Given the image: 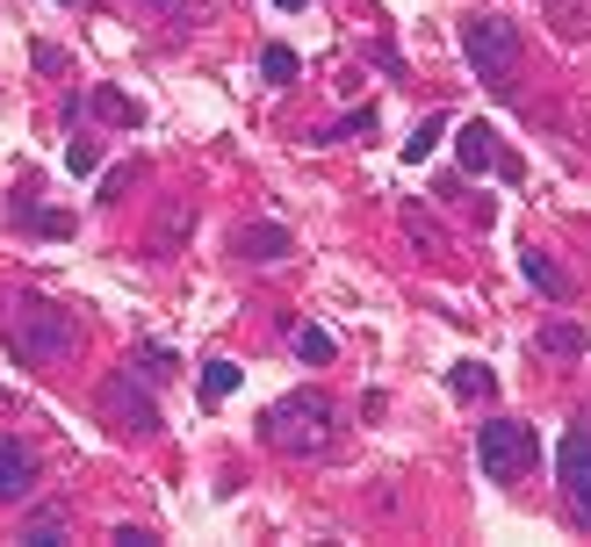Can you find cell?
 Instances as JSON below:
<instances>
[{
  "label": "cell",
  "mask_w": 591,
  "mask_h": 547,
  "mask_svg": "<svg viewBox=\"0 0 591 547\" xmlns=\"http://www.w3.org/2000/svg\"><path fill=\"white\" fill-rule=\"evenodd\" d=\"M441 137H447V123H441V116H426V123H418L412 137H404V159H426V151L441 145Z\"/></svg>",
  "instance_id": "ffe728a7"
},
{
  "label": "cell",
  "mask_w": 591,
  "mask_h": 547,
  "mask_svg": "<svg viewBox=\"0 0 591 547\" xmlns=\"http://www.w3.org/2000/svg\"><path fill=\"white\" fill-rule=\"evenodd\" d=\"M101 418H124L130 439H151L166 425L159 418V397H151V382H145L138 368H116L109 382H101Z\"/></svg>",
  "instance_id": "5b68a950"
},
{
  "label": "cell",
  "mask_w": 591,
  "mask_h": 547,
  "mask_svg": "<svg viewBox=\"0 0 591 547\" xmlns=\"http://www.w3.org/2000/svg\"><path fill=\"white\" fill-rule=\"evenodd\" d=\"M138 180H145V166H138V159L109 166V173H101V195H95V202H101V209H109V202H124V188H138Z\"/></svg>",
  "instance_id": "e0dca14e"
},
{
  "label": "cell",
  "mask_w": 591,
  "mask_h": 547,
  "mask_svg": "<svg viewBox=\"0 0 591 547\" xmlns=\"http://www.w3.org/2000/svg\"><path fill=\"white\" fill-rule=\"evenodd\" d=\"M555 476H563V505H570V519L591 534V418H584V432H570L563 439V454H555Z\"/></svg>",
  "instance_id": "8992f818"
},
{
  "label": "cell",
  "mask_w": 591,
  "mask_h": 547,
  "mask_svg": "<svg viewBox=\"0 0 591 547\" xmlns=\"http://www.w3.org/2000/svg\"><path fill=\"white\" fill-rule=\"evenodd\" d=\"M454 159H462V173H483V166L498 159V130L483 123V116H469V123L454 130Z\"/></svg>",
  "instance_id": "9c48e42d"
},
{
  "label": "cell",
  "mask_w": 591,
  "mask_h": 547,
  "mask_svg": "<svg viewBox=\"0 0 591 547\" xmlns=\"http://www.w3.org/2000/svg\"><path fill=\"white\" fill-rule=\"evenodd\" d=\"M37 483H43L37 454H29L14 432H0V505H29V497H37Z\"/></svg>",
  "instance_id": "52a82bcc"
},
{
  "label": "cell",
  "mask_w": 591,
  "mask_h": 547,
  "mask_svg": "<svg viewBox=\"0 0 591 547\" xmlns=\"http://www.w3.org/2000/svg\"><path fill=\"white\" fill-rule=\"evenodd\" d=\"M260 439L275 454H303V461H317V454H332V439H339V410H332L325 389H289L282 404L260 410Z\"/></svg>",
  "instance_id": "7a4b0ae2"
},
{
  "label": "cell",
  "mask_w": 591,
  "mask_h": 547,
  "mask_svg": "<svg viewBox=\"0 0 591 547\" xmlns=\"http://www.w3.org/2000/svg\"><path fill=\"white\" fill-rule=\"evenodd\" d=\"M541 354L578 360V354H584V325H570V317H549V325H541Z\"/></svg>",
  "instance_id": "9a60e30c"
},
{
  "label": "cell",
  "mask_w": 591,
  "mask_h": 547,
  "mask_svg": "<svg viewBox=\"0 0 591 547\" xmlns=\"http://www.w3.org/2000/svg\"><path fill=\"white\" fill-rule=\"evenodd\" d=\"M520 267H526V281H534V288H541L549 302H570V274L555 267L549 252H520Z\"/></svg>",
  "instance_id": "5bb4252c"
},
{
  "label": "cell",
  "mask_w": 591,
  "mask_h": 547,
  "mask_svg": "<svg viewBox=\"0 0 591 547\" xmlns=\"http://www.w3.org/2000/svg\"><path fill=\"white\" fill-rule=\"evenodd\" d=\"M296 354H303V360H332V331H325V325H303V331H296Z\"/></svg>",
  "instance_id": "7402d4cb"
},
{
  "label": "cell",
  "mask_w": 591,
  "mask_h": 547,
  "mask_svg": "<svg viewBox=\"0 0 591 547\" xmlns=\"http://www.w3.org/2000/svg\"><path fill=\"white\" fill-rule=\"evenodd\" d=\"M87 109L109 116V123H124V130H138V123H145V109H138L130 95H116V87H95V95H87Z\"/></svg>",
  "instance_id": "2e32d148"
},
{
  "label": "cell",
  "mask_w": 591,
  "mask_h": 547,
  "mask_svg": "<svg viewBox=\"0 0 591 547\" xmlns=\"http://www.w3.org/2000/svg\"><path fill=\"white\" fill-rule=\"evenodd\" d=\"M361 130H375V109H354V116H339L332 130H317V145H339V137H361Z\"/></svg>",
  "instance_id": "44dd1931"
},
{
  "label": "cell",
  "mask_w": 591,
  "mask_h": 547,
  "mask_svg": "<svg viewBox=\"0 0 591 547\" xmlns=\"http://www.w3.org/2000/svg\"><path fill=\"white\" fill-rule=\"evenodd\" d=\"M66 166H72V173H95V166H101V145H87V137H72V145H66Z\"/></svg>",
  "instance_id": "603a6c76"
},
{
  "label": "cell",
  "mask_w": 591,
  "mask_h": 547,
  "mask_svg": "<svg viewBox=\"0 0 591 547\" xmlns=\"http://www.w3.org/2000/svg\"><path fill=\"white\" fill-rule=\"evenodd\" d=\"M462 51H469V66H476V80L505 95L512 66H520V29H512L505 14H476V22H462Z\"/></svg>",
  "instance_id": "3957f363"
},
{
  "label": "cell",
  "mask_w": 591,
  "mask_h": 547,
  "mask_svg": "<svg viewBox=\"0 0 591 547\" xmlns=\"http://www.w3.org/2000/svg\"><path fill=\"white\" fill-rule=\"evenodd\" d=\"M0 339L14 346L22 368H58L80 354V317L51 296H8L0 302Z\"/></svg>",
  "instance_id": "6da1fadb"
},
{
  "label": "cell",
  "mask_w": 591,
  "mask_h": 547,
  "mask_svg": "<svg viewBox=\"0 0 591 547\" xmlns=\"http://www.w3.org/2000/svg\"><path fill=\"white\" fill-rule=\"evenodd\" d=\"M275 8H311V0H275Z\"/></svg>",
  "instance_id": "4316f807"
},
{
  "label": "cell",
  "mask_w": 591,
  "mask_h": 547,
  "mask_svg": "<svg viewBox=\"0 0 591 547\" xmlns=\"http://www.w3.org/2000/svg\"><path fill=\"white\" fill-rule=\"evenodd\" d=\"M145 8H174L180 14V8H195V0H145Z\"/></svg>",
  "instance_id": "484cf974"
},
{
  "label": "cell",
  "mask_w": 591,
  "mask_h": 547,
  "mask_svg": "<svg viewBox=\"0 0 591 547\" xmlns=\"http://www.w3.org/2000/svg\"><path fill=\"white\" fill-rule=\"evenodd\" d=\"M22 540H29V547H58V540H66V511H29Z\"/></svg>",
  "instance_id": "ac0fdd59"
},
{
  "label": "cell",
  "mask_w": 591,
  "mask_h": 547,
  "mask_svg": "<svg viewBox=\"0 0 591 547\" xmlns=\"http://www.w3.org/2000/svg\"><path fill=\"white\" fill-rule=\"evenodd\" d=\"M368 66H375V72H390V80H404V58L390 51V43H375V51H368Z\"/></svg>",
  "instance_id": "cb8c5ba5"
},
{
  "label": "cell",
  "mask_w": 591,
  "mask_h": 547,
  "mask_svg": "<svg viewBox=\"0 0 591 547\" xmlns=\"http://www.w3.org/2000/svg\"><path fill=\"white\" fill-rule=\"evenodd\" d=\"M260 72H267V80H275V87H289L296 72H303V58L289 51V43H267V51H260Z\"/></svg>",
  "instance_id": "d6986e66"
},
{
  "label": "cell",
  "mask_w": 591,
  "mask_h": 547,
  "mask_svg": "<svg viewBox=\"0 0 591 547\" xmlns=\"http://www.w3.org/2000/svg\"><path fill=\"white\" fill-rule=\"evenodd\" d=\"M476 461H483V476L491 483H512V476H526V468L541 461V439H534V425L526 418H491L476 432Z\"/></svg>",
  "instance_id": "277c9868"
},
{
  "label": "cell",
  "mask_w": 591,
  "mask_h": 547,
  "mask_svg": "<svg viewBox=\"0 0 591 547\" xmlns=\"http://www.w3.org/2000/svg\"><path fill=\"white\" fill-rule=\"evenodd\" d=\"M130 368L159 389V382H174V375H180V354H174V346H159V339H138V346H130Z\"/></svg>",
  "instance_id": "8fae6325"
},
{
  "label": "cell",
  "mask_w": 591,
  "mask_h": 547,
  "mask_svg": "<svg viewBox=\"0 0 591 547\" xmlns=\"http://www.w3.org/2000/svg\"><path fill=\"white\" fill-rule=\"evenodd\" d=\"M238 382H246V368H238V360H224V354L203 360V404H209V410H217L224 397H238Z\"/></svg>",
  "instance_id": "4fadbf2b"
},
{
  "label": "cell",
  "mask_w": 591,
  "mask_h": 547,
  "mask_svg": "<svg viewBox=\"0 0 591 547\" xmlns=\"http://www.w3.org/2000/svg\"><path fill=\"white\" fill-rule=\"evenodd\" d=\"M109 540H116V547H151V534H145V526H116Z\"/></svg>",
  "instance_id": "d4e9b609"
},
{
  "label": "cell",
  "mask_w": 591,
  "mask_h": 547,
  "mask_svg": "<svg viewBox=\"0 0 591 547\" xmlns=\"http://www.w3.org/2000/svg\"><path fill=\"white\" fill-rule=\"evenodd\" d=\"M232 252H238V260H253V267H275V260H289V252H296V238H289V223H238Z\"/></svg>",
  "instance_id": "ba28073f"
},
{
  "label": "cell",
  "mask_w": 591,
  "mask_h": 547,
  "mask_svg": "<svg viewBox=\"0 0 591 547\" xmlns=\"http://www.w3.org/2000/svg\"><path fill=\"white\" fill-rule=\"evenodd\" d=\"M66 8H80V0H66Z\"/></svg>",
  "instance_id": "83f0119b"
},
{
  "label": "cell",
  "mask_w": 591,
  "mask_h": 547,
  "mask_svg": "<svg viewBox=\"0 0 591 547\" xmlns=\"http://www.w3.org/2000/svg\"><path fill=\"white\" fill-rule=\"evenodd\" d=\"M8 217L22 223V231H37V238H72V217H66V209H37L29 195H8Z\"/></svg>",
  "instance_id": "30bf717a"
},
{
  "label": "cell",
  "mask_w": 591,
  "mask_h": 547,
  "mask_svg": "<svg viewBox=\"0 0 591 547\" xmlns=\"http://www.w3.org/2000/svg\"><path fill=\"white\" fill-rule=\"evenodd\" d=\"M447 389H454V397H476V404H491V397H498V375L483 368V360H454V368H447Z\"/></svg>",
  "instance_id": "7c38bea8"
}]
</instances>
